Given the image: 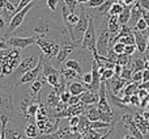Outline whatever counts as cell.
Here are the masks:
<instances>
[{"label": "cell", "instance_id": "obj_1", "mask_svg": "<svg viewBox=\"0 0 149 139\" xmlns=\"http://www.w3.org/2000/svg\"><path fill=\"white\" fill-rule=\"evenodd\" d=\"M81 49L88 50L92 54L97 51V32H95V24L93 16H90L89 18V26H88L85 36L81 41Z\"/></svg>", "mask_w": 149, "mask_h": 139}, {"label": "cell", "instance_id": "obj_2", "mask_svg": "<svg viewBox=\"0 0 149 139\" xmlns=\"http://www.w3.org/2000/svg\"><path fill=\"white\" fill-rule=\"evenodd\" d=\"M37 1H38V0H34L33 3H30L29 5H26L24 9L18 11V12L16 13L15 16H13V18L10 20V22L8 24V28H7V30H5V33H4V36H3V38H8V37H10V34L15 33V32L17 30V29L20 28L21 25H22L25 16L28 15V12L31 9V8H33V5L36 4Z\"/></svg>", "mask_w": 149, "mask_h": 139}, {"label": "cell", "instance_id": "obj_3", "mask_svg": "<svg viewBox=\"0 0 149 139\" xmlns=\"http://www.w3.org/2000/svg\"><path fill=\"white\" fill-rule=\"evenodd\" d=\"M38 60H39V58L37 59V58H34V57H28L24 60H21L18 67L13 71L12 75H10V81H12L10 84L16 88V84H17V81L20 80V77L22 76L24 74H26L28 71H30L31 68L36 67V66L38 65Z\"/></svg>", "mask_w": 149, "mask_h": 139}, {"label": "cell", "instance_id": "obj_4", "mask_svg": "<svg viewBox=\"0 0 149 139\" xmlns=\"http://www.w3.org/2000/svg\"><path fill=\"white\" fill-rule=\"evenodd\" d=\"M85 7L84 4H80V21L73 26V34H74V38L76 41L81 42L82 38L85 36V32H86L88 26H89V18H90V15H88L85 12Z\"/></svg>", "mask_w": 149, "mask_h": 139}, {"label": "cell", "instance_id": "obj_5", "mask_svg": "<svg viewBox=\"0 0 149 139\" xmlns=\"http://www.w3.org/2000/svg\"><path fill=\"white\" fill-rule=\"evenodd\" d=\"M79 47H81V42H79V41H73V39H71V41H63L59 54L56 55V62H55V67L59 68L60 66H62V63L67 60L68 55H70L71 53L73 51V50L79 49Z\"/></svg>", "mask_w": 149, "mask_h": 139}, {"label": "cell", "instance_id": "obj_6", "mask_svg": "<svg viewBox=\"0 0 149 139\" xmlns=\"http://www.w3.org/2000/svg\"><path fill=\"white\" fill-rule=\"evenodd\" d=\"M110 38H111L110 30L105 28V24H102L100 36L97 38V51L100 55H105V57L107 55L109 49H110Z\"/></svg>", "mask_w": 149, "mask_h": 139}, {"label": "cell", "instance_id": "obj_7", "mask_svg": "<svg viewBox=\"0 0 149 139\" xmlns=\"http://www.w3.org/2000/svg\"><path fill=\"white\" fill-rule=\"evenodd\" d=\"M43 59H45V54L42 53V54L39 55L38 65H37L34 68H31L30 71H28L26 74H24L22 76L20 77V80L17 81L16 87H18V85H22V84H28V83H33L36 79H38V76L41 75V71H42V65H43Z\"/></svg>", "mask_w": 149, "mask_h": 139}, {"label": "cell", "instance_id": "obj_8", "mask_svg": "<svg viewBox=\"0 0 149 139\" xmlns=\"http://www.w3.org/2000/svg\"><path fill=\"white\" fill-rule=\"evenodd\" d=\"M37 45H38L39 49L42 50V53L45 54V57L50 60H51L52 58H56V55L59 54V51H60V47H62L58 44H55V42L45 41L43 38H38Z\"/></svg>", "mask_w": 149, "mask_h": 139}, {"label": "cell", "instance_id": "obj_9", "mask_svg": "<svg viewBox=\"0 0 149 139\" xmlns=\"http://www.w3.org/2000/svg\"><path fill=\"white\" fill-rule=\"evenodd\" d=\"M39 37H8L4 38L9 47H17V49H25L33 44H37Z\"/></svg>", "mask_w": 149, "mask_h": 139}, {"label": "cell", "instance_id": "obj_10", "mask_svg": "<svg viewBox=\"0 0 149 139\" xmlns=\"http://www.w3.org/2000/svg\"><path fill=\"white\" fill-rule=\"evenodd\" d=\"M0 108H1V113L8 112L10 117H15V108H13V104H12V96L5 92L4 87H1V89H0Z\"/></svg>", "mask_w": 149, "mask_h": 139}, {"label": "cell", "instance_id": "obj_11", "mask_svg": "<svg viewBox=\"0 0 149 139\" xmlns=\"http://www.w3.org/2000/svg\"><path fill=\"white\" fill-rule=\"evenodd\" d=\"M106 83H107V84H106V85H107V89L111 91L113 93H115V95L119 96L120 91L123 89V88H126V85L128 84V83H131V81H128V80H126V79H123V77H120V76H118V75H115L113 79L107 80Z\"/></svg>", "mask_w": 149, "mask_h": 139}, {"label": "cell", "instance_id": "obj_12", "mask_svg": "<svg viewBox=\"0 0 149 139\" xmlns=\"http://www.w3.org/2000/svg\"><path fill=\"white\" fill-rule=\"evenodd\" d=\"M52 28H54V24H51V21L46 20V18H39V20L37 21V24L34 25V33H36L39 38H45V37L51 32Z\"/></svg>", "mask_w": 149, "mask_h": 139}, {"label": "cell", "instance_id": "obj_13", "mask_svg": "<svg viewBox=\"0 0 149 139\" xmlns=\"http://www.w3.org/2000/svg\"><path fill=\"white\" fill-rule=\"evenodd\" d=\"M16 13H17V7H15L9 0H1V17L5 20V22L9 24Z\"/></svg>", "mask_w": 149, "mask_h": 139}, {"label": "cell", "instance_id": "obj_14", "mask_svg": "<svg viewBox=\"0 0 149 139\" xmlns=\"http://www.w3.org/2000/svg\"><path fill=\"white\" fill-rule=\"evenodd\" d=\"M135 29V28H134ZM135 37H136V46H137V51L139 53H145L147 51V46H148V34L141 30H137L135 29L134 30Z\"/></svg>", "mask_w": 149, "mask_h": 139}, {"label": "cell", "instance_id": "obj_15", "mask_svg": "<svg viewBox=\"0 0 149 139\" xmlns=\"http://www.w3.org/2000/svg\"><path fill=\"white\" fill-rule=\"evenodd\" d=\"M141 17H143V7L139 3V0H137V1L131 7V18H130L128 25H131L132 28H135V25H136L137 21H139Z\"/></svg>", "mask_w": 149, "mask_h": 139}, {"label": "cell", "instance_id": "obj_16", "mask_svg": "<svg viewBox=\"0 0 149 139\" xmlns=\"http://www.w3.org/2000/svg\"><path fill=\"white\" fill-rule=\"evenodd\" d=\"M81 97V101L84 104H88V105H92V104H98L100 101V92H95V91H90L86 89L85 92H82L80 95Z\"/></svg>", "mask_w": 149, "mask_h": 139}, {"label": "cell", "instance_id": "obj_17", "mask_svg": "<svg viewBox=\"0 0 149 139\" xmlns=\"http://www.w3.org/2000/svg\"><path fill=\"white\" fill-rule=\"evenodd\" d=\"M50 138H74V133L70 125V126L59 127L56 131L50 135Z\"/></svg>", "mask_w": 149, "mask_h": 139}, {"label": "cell", "instance_id": "obj_18", "mask_svg": "<svg viewBox=\"0 0 149 139\" xmlns=\"http://www.w3.org/2000/svg\"><path fill=\"white\" fill-rule=\"evenodd\" d=\"M60 101H62V98H60V93L52 87L51 92L49 93V96H47V98H46V102H47L49 109H54Z\"/></svg>", "mask_w": 149, "mask_h": 139}, {"label": "cell", "instance_id": "obj_19", "mask_svg": "<svg viewBox=\"0 0 149 139\" xmlns=\"http://www.w3.org/2000/svg\"><path fill=\"white\" fill-rule=\"evenodd\" d=\"M56 72H60V71H58V68L50 63V59H47V58L45 57V59H43V71H42V80H43V83H46L47 76H50L51 74H56Z\"/></svg>", "mask_w": 149, "mask_h": 139}, {"label": "cell", "instance_id": "obj_20", "mask_svg": "<svg viewBox=\"0 0 149 139\" xmlns=\"http://www.w3.org/2000/svg\"><path fill=\"white\" fill-rule=\"evenodd\" d=\"M36 100V97H33L31 95H26L25 97L21 100V102H20V112H21V114H22L25 118H28L29 119V116H28V109H29V106H30V104L33 102V101Z\"/></svg>", "mask_w": 149, "mask_h": 139}, {"label": "cell", "instance_id": "obj_21", "mask_svg": "<svg viewBox=\"0 0 149 139\" xmlns=\"http://www.w3.org/2000/svg\"><path fill=\"white\" fill-rule=\"evenodd\" d=\"M60 74L62 76L64 77L65 80H73V79H81V75L73 68H70V67H65V68H62L60 70Z\"/></svg>", "mask_w": 149, "mask_h": 139}, {"label": "cell", "instance_id": "obj_22", "mask_svg": "<svg viewBox=\"0 0 149 139\" xmlns=\"http://www.w3.org/2000/svg\"><path fill=\"white\" fill-rule=\"evenodd\" d=\"M68 91H70L72 95H81L82 92H85V91L88 89L86 85H82L80 81H72L68 84Z\"/></svg>", "mask_w": 149, "mask_h": 139}, {"label": "cell", "instance_id": "obj_23", "mask_svg": "<svg viewBox=\"0 0 149 139\" xmlns=\"http://www.w3.org/2000/svg\"><path fill=\"white\" fill-rule=\"evenodd\" d=\"M25 134H26V138H37L39 134V129H38V125L37 122H28L25 127Z\"/></svg>", "mask_w": 149, "mask_h": 139}, {"label": "cell", "instance_id": "obj_24", "mask_svg": "<svg viewBox=\"0 0 149 139\" xmlns=\"http://www.w3.org/2000/svg\"><path fill=\"white\" fill-rule=\"evenodd\" d=\"M116 0H105V1L102 3V4L98 7V11L97 13L100 16H103V17H106V16H109V12H110V8L111 5L115 3Z\"/></svg>", "mask_w": 149, "mask_h": 139}, {"label": "cell", "instance_id": "obj_25", "mask_svg": "<svg viewBox=\"0 0 149 139\" xmlns=\"http://www.w3.org/2000/svg\"><path fill=\"white\" fill-rule=\"evenodd\" d=\"M131 7H132V5H126V7H124V9L122 11V13L118 16L120 25H124V24H128L130 22V18H131Z\"/></svg>", "mask_w": 149, "mask_h": 139}, {"label": "cell", "instance_id": "obj_26", "mask_svg": "<svg viewBox=\"0 0 149 139\" xmlns=\"http://www.w3.org/2000/svg\"><path fill=\"white\" fill-rule=\"evenodd\" d=\"M130 65H131V68L134 71H144L147 68V60L141 59V58H136V59L131 60Z\"/></svg>", "mask_w": 149, "mask_h": 139}, {"label": "cell", "instance_id": "obj_27", "mask_svg": "<svg viewBox=\"0 0 149 139\" xmlns=\"http://www.w3.org/2000/svg\"><path fill=\"white\" fill-rule=\"evenodd\" d=\"M43 80H38L36 79L33 83H30V93H33V97H37V96L39 95V92H41L42 87H43Z\"/></svg>", "mask_w": 149, "mask_h": 139}, {"label": "cell", "instance_id": "obj_28", "mask_svg": "<svg viewBox=\"0 0 149 139\" xmlns=\"http://www.w3.org/2000/svg\"><path fill=\"white\" fill-rule=\"evenodd\" d=\"M123 9H124V5L122 4L120 1H118V0H116V1L111 5L110 12H109V16H119Z\"/></svg>", "mask_w": 149, "mask_h": 139}, {"label": "cell", "instance_id": "obj_29", "mask_svg": "<svg viewBox=\"0 0 149 139\" xmlns=\"http://www.w3.org/2000/svg\"><path fill=\"white\" fill-rule=\"evenodd\" d=\"M65 67H70V68H73V70H76L77 72H79L80 75L82 74V68H81V65H80V62L79 60H76V59H68V60H65ZM82 76V75H81Z\"/></svg>", "mask_w": 149, "mask_h": 139}, {"label": "cell", "instance_id": "obj_30", "mask_svg": "<svg viewBox=\"0 0 149 139\" xmlns=\"http://www.w3.org/2000/svg\"><path fill=\"white\" fill-rule=\"evenodd\" d=\"M90 127H93V129H107V127H111V122H105V121H101V119H98V121H92V124H90Z\"/></svg>", "mask_w": 149, "mask_h": 139}, {"label": "cell", "instance_id": "obj_31", "mask_svg": "<svg viewBox=\"0 0 149 139\" xmlns=\"http://www.w3.org/2000/svg\"><path fill=\"white\" fill-rule=\"evenodd\" d=\"M5 138H15V139H21V138H26L22 135V133L17 131L15 129H8L5 130Z\"/></svg>", "mask_w": 149, "mask_h": 139}, {"label": "cell", "instance_id": "obj_32", "mask_svg": "<svg viewBox=\"0 0 149 139\" xmlns=\"http://www.w3.org/2000/svg\"><path fill=\"white\" fill-rule=\"evenodd\" d=\"M119 41L123 42L124 45H136V37H135V33H131L119 38Z\"/></svg>", "mask_w": 149, "mask_h": 139}, {"label": "cell", "instance_id": "obj_33", "mask_svg": "<svg viewBox=\"0 0 149 139\" xmlns=\"http://www.w3.org/2000/svg\"><path fill=\"white\" fill-rule=\"evenodd\" d=\"M64 3L68 5V8L71 9V12H80V3L79 0H64Z\"/></svg>", "mask_w": 149, "mask_h": 139}, {"label": "cell", "instance_id": "obj_34", "mask_svg": "<svg viewBox=\"0 0 149 139\" xmlns=\"http://www.w3.org/2000/svg\"><path fill=\"white\" fill-rule=\"evenodd\" d=\"M132 75H134V70L131 67H128V66H124L123 71H122V74H120V77L128 80V81H132Z\"/></svg>", "mask_w": 149, "mask_h": 139}, {"label": "cell", "instance_id": "obj_35", "mask_svg": "<svg viewBox=\"0 0 149 139\" xmlns=\"http://www.w3.org/2000/svg\"><path fill=\"white\" fill-rule=\"evenodd\" d=\"M114 76H115L114 68H106L105 71L102 72V75H101V79H102V81H107V80L113 79Z\"/></svg>", "mask_w": 149, "mask_h": 139}, {"label": "cell", "instance_id": "obj_36", "mask_svg": "<svg viewBox=\"0 0 149 139\" xmlns=\"http://www.w3.org/2000/svg\"><path fill=\"white\" fill-rule=\"evenodd\" d=\"M130 57H131V55H127L126 53H122V54H119V57H118V63L119 65H122L123 67L124 66H128L130 62H131Z\"/></svg>", "mask_w": 149, "mask_h": 139}, {"label": "cell", "instance_id": "obj_37", "mask_svg": "<svg viewBox=\"0 0 149 139\" xmlns=\"http://www.w3.org/2000/svg\"><path fill=\"white\" fill-rule=\"evenodd\" d=\"M103 137H105V135L100 134V133L97 131V129H93V127H90V129L86 131V134H85V138H97V139H100V138H103Z\"/></svg>", "mask_w": 149, "mask_h": 139}, {"label": "cell", "instance_id": "obj_38", "mask_svg": "<svg viewBox=\"0 0 149 139\" xmlns=\"http://www.w3.org/2000/svg\"><path fill=\"white\" fill-rule=\"evenodd\" d=\"M60 5H62V0H47V7H49L52 12H55Z\"/></svg>", "mask_w": 149, "mask_h": 139}, {"label": "cell", "instance_id": "obj_39", "mask_svg": "<svg viewBox=\"0 0 149 139\" xmlns=\"http://www.w3.org/2000/svg\"><path fill=\"white\" fill-rule=\"evenodd\" d=\"M149 26H148V24H147V21L144 20V17H141L139 21H137V24L135 25V29H137V30H141V32H144L145 29H148Z\"/></svg>", "mask_w": 149, "mask_h": 139}, {"label": "cell", "instance_id": "obj_40", "mask_svg": "<svg viewBox=\"0 0 149 139\" xmlns=\"http://www.w3.org/2000/svg\"><path fill=\"white\" fill-rule=\"evenodd\" d=\"M81 80L84 81V84H85V85L92 84V81H93V74H92V72H86V74L82 75Z\"/></svg>", "mask_w": 149, "mask_h": 139}, {"label": "cell", "instance_id": "obj_41", "mask_svg": "<svg viewBox=\"0 0 149 139\" xmlns=\"http://www.w3.org/2000/svg\"><path fill=\"white\" fill-rule=\"evenodd\" d=\"M124 49H126V45H124L123 42H120V41L115 42V45H114V50H115L118 54H122V53H124Z\"/></svg>", "mask_w": 149, "mask_h": 139}, {"label": "cell", "instance_id": "obj_42", "mask_svg": "<svg viewBox=\"0 0 149 139\" xmlns=\"http://www.w3.org/2000/svg\"><path fill=\"white\" fill-rule=\"evenodd\" d=\"M132 81L143 83V71H134V75H132Z\"/></svg>", "mask_w": 149, "mask_h": 139}, {"label": "cell", "instance_id": "obj_43", "mask_svg": "<svg viewBox=\"0 0 149 139\" xmlns=\"http://www.w3.org/2000/svg\"><path fill=\"white\" fill-rule=\"evenodd\" d=\"M140 104H141V100H140L139 95H137V93L131 95V105L132 106H140Z\"/></svg>", "mask_w": 149, "mask_h": 139}, {"label": "cell", "instance_id": "obj_44", "mask_svg": "<svg viewBox=\"0 0 149 139\" xmlns=\"http://www.w3.org/2000/svg\"><path fill=\"white\" fill-rule=\"evenodd\" d=\"M103 1H105V0H89L86 4L89 8H98Z\"/></svg>", "mask_w": 149, "mask_h": 139}, {"label": "cell", "instance_id": "obj_45", "mask_svg": "<svg viewBox=\"0 0 149 139\" xmlns=\"http://www.w3.org/2000/svg\"><path fill=\"white\" fill-rule=\"evenodd\" d=\"M80 101H81L80 95H72L70 98V101H68V105H76V104H79Z\"/></svg>", "mask_w": 149, "mask_h": 139}, {"label": "cell", "instance_id": "obj_46", "mask_svg": "<svg viewBox=\"0 0 149 139\" xmlns=\"http://www.w3.org/2000/svg\"><path fill=\"white\" fill-rule=\"evenodd\" d=\"M33 1L34 0H20V3H18V5H17V12L18 11H21V9H24L26 5H29L30 3H33Z\"/></svg>", "mask_w": 149, "mask_h": 139}, {"label": "cell", "instance_id": "obj_47", "mask_svg": "<svg viewBox=\"0 0 149 139\" xmlns=\"http://www.w3.org/2000/svg\"><path fill=\"white\" fill-rule=\"evenodd\" d=\"M136 45H126V49H124V53H126L127 55H132L135 53V50H136Z\"/></svg>", "mask_w": 149, "mask_h": 139}, {"label": "cell", "instance_id": "obj_48", "mask_svg": "<svg viewBox=\"0 0 149 139\" xmlns=\"http://www.w3.org/2000/svg\"><path fill=\"white\" fill-rule=\"evenodd\" d=\"M71 96H72V93L70 92V91H64V92L60 95V98H62V101H64V102H67L68 104V101H70V98H71Z\"/></svg>", "mask_w": 149, "mask_h": 139}, {"label": "cell", "instance_id": "obj_49", "mask_svg": "<svg viewBox=\"0 0 149 139\" xmlns=\"http://www.w3.org/2000/svg\"><path fill=\"white\" fill-rule=\"evenodd\" d=\"M80 122V116H72L70 117V125L71 126H77Z\"/></svg>", "mask_w": 149, "mask_h": 139}, {"label": "cell", "instance_id": "obj_50", "mask_svg": "<svg viewBox=\"0 0 149 139\" xmlns=\"http://www.w3.org/2000/svg\"><path fill=\"white\" fill-rule=\"evenodd\" d=\"M122 71H123V66L119 65V63H116L115 66H114V72H115V75H118V76H120Z\"/></svg>", "mask_w": 149, "mask_h": 139}, {"label": "cell", "instance_id": "obj_51", "mask_svg": "<svg viewBox=\"0 0 149 139\" xmlns=\"http://www.w3.org/2000/svg\"><path fill=\"white\" fill-rule=\"evenodd\" d=\"M148 80H149V68H145L143 71V83L148 81Z\"/></svg>", "mask_w": 149, "mask_h": 139}, {"label": "cell", "instance_id": "obj_52", "mask_svg": "<svg viewBox=\"0 0 149 139\" xmlns=\"http://www.w3.org/2000/svg\"><path fill=\"white\" fill-rule=\"evenodd\" d=\"M88 1H89V0H79V3H80V4H86Z\"/></svg>", "mask_w": 149, "mask_h": 139}, {"label": "cell", "instance_id": "obj_53", "mask_svg": "<svg viewBox=\"0 0 149 139\" xmlns=\"http://www.w3.org/2000/svg\"><path fill=\"white\" fill-rule=\"evenodd\" d=\"M145 60H149V55H147V58H145Z\"/></svg>", "mask_w": 149, "mask_h": 139}, {"label": "cell", "instance_id": "obj_54", "mask_svg": "<svg viewBox=\"0 0 149 139\" xmlns=\"http://www.w3.org/2000/svg\"><path fill=\"white\" fill-rule=\"evenodd\" d=\"M118 1H122V0H118Z\"/></svg>", "mask_w": 149, "mask_h": 139}]
</instances>
